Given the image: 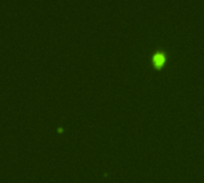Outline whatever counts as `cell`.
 I'll return each instance as SVG.
<instances>
[{
	"label": "cell",
	"mask_w": 204,
	"mask_h": 183,
	"mask_svg": "<svg viewBox=\"0 0 204 183\" xmlns=\"http://www.w3.org/2000/svg\"><path fill=\"white\" fill-rule=\"evenodd\" d=\"M166 61V54L162 51H156L153 55V62L155 65H162L164 62Z\"/></svg>",
	"instance_id": "6da1fadb"
}]
</instances>
